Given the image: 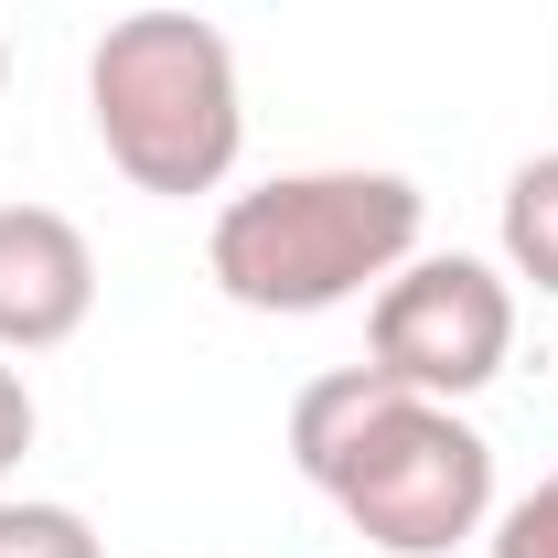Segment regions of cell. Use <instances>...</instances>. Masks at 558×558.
I'll use <instances>...</instances> for the list:
<instances>
[{"label":"cell","instance_id":"cell-4","mask_svg":"<svg viewBox=\"0 0 558 558\" xmlns=\"http://www.w3.org/2000/svg\"><path fill=\"white\" fill-rule=\"evenodd\" d=\"M515 354V279L494 258H409L365 301V365H387L418 398H484Z\"/></svg>","mask_w":558,"mask_h":558},{"label":"cell","instance_id":"cell-5","mask_svg":"<svg viewBox=\"0 0 558 558\" xmlns=\"http://www.w3.org/2000/svg\"><path fill=\"white\" fill-rule=\"evenodd\" d=\"M97 312V247L54 205H0V354H54Z\"/></svg>","mask_w":558,"mask_h":558},{"label":"cell","instance_id":"cell-2","mask_svg":"<svg viewBox=\"0 0 558 558\" xmlns=\"http://www.w3.org/2000/svg\"><path fill=\"white\" fill-rule=\"evenodd\" d=\"M418 226H429V194H418L409 172H365V161L269 172V183H247V194L215 205L205 269H215V290L236 312L312 323V312L376 301L418 258Z\"/></svg>","mask_w":558,"mask_h":558},{"label":"cell","instance_id":"cell-10","mask_svg":"<svg viewBox=\"0 0 558 558\" xmlns=\"http://www.w3.org/2000/svg\"><path fill=\"white\" fill-rule=\"evenodd\" d=\"M0 86H11V44H0Z\"/></svg>","mask_w":558,"mask_h":558},{"label":"cell","instance_id":"cell-7","mask_svg":"<svg viewBox=\"0 0 558 558\" xmlns=\"http://www.w3.org/2000/svg\"><path fill=\"white\" fill-rule=\"evenodd\" d=\"M0 558H108L97 526L75 505H33V494H0Z\"/></svg>","mask_w":558,"mask_h":558},{"label":"cell","instance_id":"cell-1","mask_svg":"<svg viewBox=\"0 0 558 558\" xmlns=\"http://www.w3.org/2000/svg\"><path fill=\"white\" fill-rule=\"evenodd\" d=\"M301 484L387 558H451L494 526V440L451 398H418L387 365H333L290 398Z\"/></svg>","mask_w":558,"mask_h":558},{"label":"cell","instance_id":"cell-8","mask_svg":"<svg viewBox=\"0 0 558 558\" xmlns=\"http://www.w3.org/2000/svg\"><path fill=\"white\" fill-rule=\"evenodd\" d=\"M484 558H558V473H537V484L484 526Z\"/></svg>","mask_w":558,"mask_h":558},{"label":"cell","instance_id":"cell-6","mask_svg":"<svg viewBox=\"0 0 558 558\" xmlns=\"http://www.w3.org/2000/svg\"><path fill=\"white\" fill-rule=\"evenodd\" d=\"M494 236H505V279H526V290H548V301H558V150L515 161Z\"/></svg>","mask_w":558,"mask_h":558},{"label":"cell","instance_id":"cell-9","mask_svg":"<svg viewBox=\"0 0 558 558\" xmlns=\"http://www.w3.org/2000/svg\"><path fill=\"white\" fill-rule=\"evenodd\" d=\"M33 451V387H22V365H0V473Z\"/></svg>","mask_w":558,"mask_h":558},{"label":"cell","instance_id":"cell-3","mask_svg":"<svg viewBox=\"0 0 558 558\" xmlns=\"http://www.w3.org/2000/svg\"><path fill=\"white\" fill-rule=\"evenodd\" d=\"M86 119H97V150L108 172L161 194V205H194V194H226L236 150H247V75H236V44L150 0L130 22L97 33L86 54Z\"/></svg>","mask_w":558,"mask_h":558}]
</instances>
